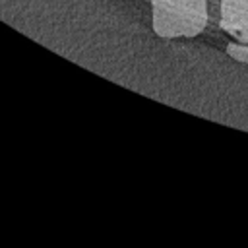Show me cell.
<instances>
[{"label": "cell", "instance_id": "cell-1", "mask_svg": "<svg viewBox=\"0 0 248 248\" xmlns=\"http://www.w3.org/2000/svg\"><path fill=\"white\" fill-rule=\"evenodd\" d=\"M155 35L163 39L196 37L207 25L209 0H149Z\"/></svg>", "mask_w": 248, "mask_h": 248}, {"label": "cell", "instance_id": "cell-2", "mask_svg": "<svg viewBox=\"0 0 248 248\" xmlns=\"http://www.w3.org/2000/svg\"><path fill=\"white\" fill-rule=\"evenodd\" d=\"M219 25L238 43L248 45V0H221Z\"/></svg>", "mask_w": 248, "mask_h": 248}, {"label": "cell", "instance_id": "cell-3", "mask_svg": "<svg viewBox=\"0 0 248 248\" xmlns=\"http://www.w3.org/2000/svg\"><path fill=\"white\" fill-rule=\"evenodd\" d=\"M227 54L242 64H248V45L246 43H229L227 45Z\"/></svg>", "mask_w": 248, "mask_h": 248}]
</instances>
